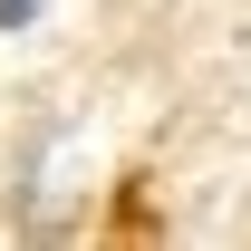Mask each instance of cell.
Here are the masks:
<instances>
[{
	"mask_svg": "<svg viewBox=\"0 0 251 251\" xmlns=\"http://www.w3.org/2000/svg\"><path fill=\"white\" fill-rule=\"evenodd\" d=\"M39 10H49V0H0V29H29Z\"/></svg>",
	"mask_w": 251,
	"mask_h": 251,
	"instance_id": "6da1fadb",
	"label": "cell"
}]
</instances>
